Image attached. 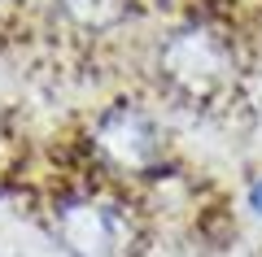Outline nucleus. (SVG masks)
<instances>
[{
    "instance_id": "nucleus-4",
    "label": "nucleus",
    "mask_w": 262,
    "mask_h": 257,
    "mask_svg": "<svg viewBox=\"0 0 262 257\" xmlns=\"http://www.w3.org/2000/svg\"><path fill=\"white\" fill-rule=\"evenodd\" d=\"M57 5L83 31H114L131 13V0H57Z\"/></svg>"
},
{
    "instance_id": "nucleus-3",
    "label": "nucleus",
    "mask_w": 262,
    "mask_h": 257,
    "mask_svg": "<svg viewBox=\"0 0 262 257\" xmlns=\"http://www.w3.org/2000/svg\"><path fill=\"white\" fill-rule=\"evenodd\" d=\"M57 240L75 257H114L118 253V222L96 201H66L57 209Z\"/></svg>"
},
{
    "instance_id": "nucleus-1",
    "label": "nucleus",
    "mask_w": 262,
    "mask_h": 257,
    "mask_svg": "<svg viewBox=\"0 0 262 257\" xmlns=\"http://www.w3.org/2000/svg\"><path fill=\"white\" fill-rule=\"evenodd\" d=\"M162 79L175 87V92L192 96V101H206V96L223 92L236 74V53L214 27H201V22H188V27L170 31L162 39Z\"/></svg>"
},
{
    "instance_id": "nucleus-2",
    "label": "nucleus",
    "mask_w": 262,
    "mask_h": 257,
    "mask_svg": "<svg viewBox=\"0 0 262 257\" xmlns=\"http://www.w3.org/2000/svg\"><path fill=\"white\" fill-rule=\"evenodd\" d=\"M92 144L110 166L127 170V175L153 170L162 161V153H166L158 122L144 109H136V105H114V109H105L96 118V127H92Z\"/></svg>"
}]
</instances>
